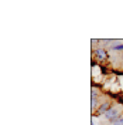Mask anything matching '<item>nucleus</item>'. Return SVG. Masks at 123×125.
<instances>
[{
	"label": "nucleus",
	"mask_w": 123,
	"mask_h": 125,
	"mask_svg": "<svg viewBox=\"0 0 123 125\" xmlns=\"http://www.w3.org/2000/svg\"><path fill=\"white\" fill-rule=\"evenodd\" d=\"M112 125H123V115H120L119 118H116L115 121H112Z\"/></svg>",
	"instance_id": "obj_5"
},
{
	"label": "nucleus",
	"mask_w": 123,
	"mask_h": 125,
	"mask_svg": "<svg viewBox=\"0 0 123 125\" xmlns=\"http://www.w3.org/2000/svg\"><path fill=\"white\" fill-rule=\"evenodd\" d=\"M95 54H96V57H98L99 60H105V58H106V53H105V50H102V48H98V50L95 51Z\"/></svg>",
	"instance_id": "obj_3"
},
{
	"label": "nucleus",
	"mask_w": 123,
	"mask_h": 125,
	"mask_svg": "<svg viewBox=\"0 0 123 125\" xmlns=\"http://www.w3.org/2000/svg\"><path fill=\"white\" fill-rule=\"evenodd\" d=\"M109 109H110V102H109V101H105V102H103V104L99 107V108H98V114H103V115H105Z\"/></svg>",
	"instance_id": "obj_2"
},
{
	"label": "nucleus",
	"mask_w": 123,
	"mask_h": 125,
	"mask_svg": "<svg viewBox=\"0 0 123 125\" xmlns=\"http://www.w3.org/2000/svg\"><path fill=\"white\" fill-rule=\"evenodd\" d=\"M98 104V100H96V94H95V90H92V102H91V107L95 108V105Z\"/></svg>",
	"instance_id": "obj_4"
},
{
	"label": "nucleus",
	"mask_w": 123,
	"mask_h": 125,
	"mask_svg": "<svg viewBox=\"0 0 123 125\" xmlns=\"http://www.w3.org/2000/svg\"><path fill=\"white\" fill-rule=\"evenodd\" d=\"M120 112H122V108H120V107H112V108L105 114V118L109 119V121H115L116 118L120 117Z\"/></svg>",
	"instance_id": "obj_1"
},
{
	"label": "nucleus",
	"mask_w": 123,
	"mask_h": 125,
	"mask_svg": "<svg viewBox=\"0 0 123 125\" xmlns=\"http://www.w3.org/2000/svg\"><path fill=\"white\" fill-rule=\"evenodd\" d=\"M113 48H115V50H123V44L122 46H113Z\"/></svg>",
	"instance_id": "obj_6"
}]
</instances>
